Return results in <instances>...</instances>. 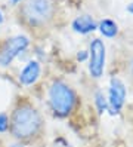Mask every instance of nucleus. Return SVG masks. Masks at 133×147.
I'll list each match as a JSON object with an SVG mask.
<instances>
[{
	"label": "nucleus",
	"mask_w": 133,
	"mask_h": 147,
	"mask_svg": "<svg viewBox=\"0 0 133 147\" xmlns=\"http://www.w3.org/2000/svg\"><path fill=\"white\" fill-rule=\"evenodd\" d=\"M43 129L41 113L30 101H18L9 115V132L16 141H31Z\"/></svg>",
	"instance_id": "obj_1"
},
{
	"label": "nucleus",
	"mask_w": 133,
	"mask_h": 147,
	"mask_svg": "<svg viewBox=\"0 0 133 147\" xmlns=\"http://www.w3.org/2000/svg\"><path fill=\"white\" fill-rule=\"evenodd\" d=\"M19 21L30 28H41L55 18V0H24L19 5Z\"/></svg>",
	"instance_id": "obj_2"
},
{
	"label": "nucleus",
	"mask_w": 133,
	"mask_h": 147,
	"mask_svg": "<svg viewBox=\"0 0 133 147\" xmlns=\"http://www.w3.org/2000/svg\"><path fill=\"white\" fill-rule=\"evenodd\" d=\"M47 102L50 111L56 117H68L77 107L78 97L76 91L64 80H53L47 89Z\"/></svg>",
	"instance_id": "obj_3"
},
{
	"label": "nucleus",
	"mask_w": 133,
	"mask_h": 147,
	"mask_svg": "<svg viewBox=\"0 0 133 147\" xmlns=\"http://www.w3.org/2000/svg\"><path fill=\"white\" fill-rule=\"evenodd\" d=\"M31 40L25 34H15L0 43V67H9L30 48Z\"/></svg>",
	"instance_id": "obj_4"
},
{
	"label": "nucleus",
	"mask_w": 133,
	"mask_h": 147,
	"mask_svg": "<svg viewBox=\"0 0 133 147\" xmlns=\"http://www.w3.org/2000/svg\"><path fill=\"white\" fill-rule=\"evenodd\" d=\"M106 65V46L102 39L95 37L87 49V70L92 79H101Z\"/></svg>",
	"instance_id": "obj_5"
},
{
	"label": "nucleus",
	"mask_w": 133,
	"mask_h": 147,
	"mask_svg": "<svg viewBox=\"0 0 133 147\" xmlns=\"http://www.w3.org/2000/svg\"><path fill=\"white\" fill-rule=\"evenodd\" d=\"M126 97H127V88L120 77H111L108 83V94H106V100H108V111L111 115H118L121 109L126 104Z\"/></svg>",
	"instance_id": "obj_6"
},
{
	"label": "nucleus",
	"mask_w": 133,
	"mask_h": 147,
	"mask_svg": "<svg viewBox=\"0 0 133 147\" xmlns=\"http://www.w3.org/2000/svg\"><path fill=\"white\" fill-rule=\"evenodd\" d=\"M40 76H41L40 61H37V59H30V61H27L25 65L19 70L18 82H19V85L24 86V88H30V86H33L39 82Z\"/></svg>",
	"instance_id": "obj_7"
},
{
	"label": "nucleus",
	"mask_w": 133,
	"mask_h": 147,
	"mask_svg": "<svg viewBox=\"0 0 133 147\" xmlns=\"http://www.w3.org/2000/svg\"><path fill=\"white\" fill-rule=\"evenodd\" d=\"M71 28H73L74 33L77 34H82V36H86V34H90L93 31L98 30V22L93 18L92 15L89 13H83V15H78L71 22Z\"/></svg>",
	"instance_id": "obj_8"
},
{
	"label": "nucleus",
	"mask_w": 133,
	"mask_h": 147,
	"mask_svg": "<svg viewBox=\"0 0 133 147\" xmlns=\"http://www.w3.org/2000/svg\"><path fill=\"white\" fill-rule=\"evenodd\" d=\"M98 31L105 39H114L118 34V24L110 18H104L98 22Z\"/></svg>",
	"instance_id": "obj_9"
},
{
	"label": "nucleus",
	"mask_w": 133,
	"mask_h": 147,
	"mask_svg": "<svg viewBox=\"0 0 133 147\" xmlns=\"http://www.w3.org/2000/svg\"><path fill=\"white\" fill-rule=\"evenodd\" d=\"M95 106L98 109V113L102 115L108 110V100H106V95L104 94V91L98 89L95 92Z\"/></svg>",
	"instance_id": "obj_10"
},
{
	"label": "nucleus",
	"mask_w": 133,
	"mask_h": 147,
	"mask_svg": "<svg viewBox=\"0 0 133 147\" xmlns=\"http://www.w3.org/2000/svg\"><path fill=\"white\" fill-rule=\"evenodd\" d=\"M9 131V115L6 111H0V134H6Z\"/></svg>",
	"instance_id": "obj_11"
},
{
	"label": "nucleus",
	"mask_w": 133,
	"mask_h": 147,
	"mask_svg": "<svg viewBox=\"0 0 133 147\" xmlns=\"http://www.w3.org/2000/svg\"><path fill=\"white\" fill-rule=\"evenodd\" d=\"M77 59L78 61H87V51H78Z\"/></svg>",
	"instance_id": "obj_12"
},
{
	"label": "nucleus",
	"mask_w": 133,
	"mask_h": 147,
	"mask_svg": "<svg viewBox=\"0 0 133 147\" xmlns=\"http://www.w3.org/2000/svg\"><path fill=\"white\" fill-rule=\"evenodd\" d=\"M55 147H71V146H70L68 143H65L64 140H59V141L55 144Z\"/></svg>",
	"instance_id": "obj_13"
},
{
	"label": "nucleus",
	"mask_w": 133,
	"mask_h": 147,
	"mask_svg": "<svg viewBox=\"0 0 133 147\" xmlns=\"http://www.w3.org/2000/svg\"><path fill=\"white\" fill-rule=\"evenodd\" d=\"M7 147H25L24 146V143H21V141H13V143H11Z\"/></svg>",
	"instance_id": "obj_14"
},
{
	"label": "nucleus",
	"mask_w": 133,
	"mask_h": 147,
	"mask_svg": "<svg viewBox=\"0 0 133 147\" xmlns=\"http://www.w3.org/2000/svg\"><path fill=\"white\" fill-rule=\"evenodd\" d=\"M126 11H127L129 13H132V15H133V2L127 5V7H126Z\"/></svg>",
	"instance_id": "obj_15"
},
{
	"label": "nucleus",
	"mask_w": 133,
	"mask_h": 147,
	"mask_svg": "<svg viewBox=\"0 0 133 147\" xmlns=\"http://www.w3.org/2000/svg\"><path fill=\"white\" fill-rule=\"evenodd\" d=\"M21 2H24V0H9V3H11L12 6H16V5H19Z\"/></svg>",
	"instance_id": "obj_16"
},
{
	"label": "nucleus",
	"mask_w": 133,
	"mask_h": 147,
	"mask_svg": "<svg viewBox=\"0 0 133 147\" xmlns=\"http://www.w3.org/2000/svg\"><path fill=\"white\" fill-rule=\"evenodd\" d=\"M5 22V13L2 12V11H0V25H2Z\"/></svg>",
	"instance_id": "obj_17"
}]
</instances>
